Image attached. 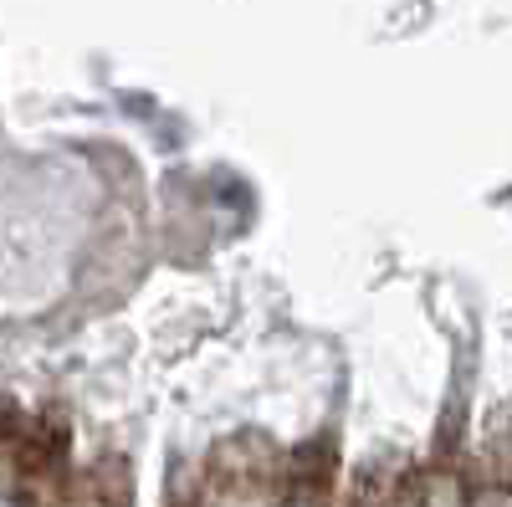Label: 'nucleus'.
<instances>
[{
    "label": "nucleus",
    "instance_id": "f257e3e1",
    "mask_svg": "<svg viewBox=\"0 0 512 507\" xmlns=\"http://www.w3.org/2000/svg\"><path fill=\"white\" fill-rule=\"evenodd\" d=\"M0 507H16V502H11V497H0Z\"/></svg>",
    "mask_w": 512,
    "mask_h": 507
},
{
    "label": "nucleus",
    "instance_id": "f03ea898",
    "mask_svg": "<svg viewBox=\"0 0 512 507\" xmlns=\"http://www.w3.org/2000/svg\"><path fill=\"white\" fill-rule=\"evenodd\" d=\"M292 507H313V502H292Z\"/></svg>",
    "mask_w": 512,
    "mask_h": 507
}]
</instances>
